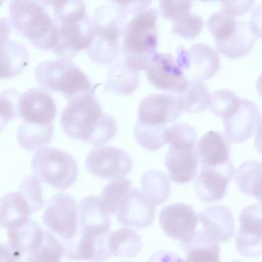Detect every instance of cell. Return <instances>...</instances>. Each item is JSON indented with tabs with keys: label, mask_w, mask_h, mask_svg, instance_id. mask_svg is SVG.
Wrapping results in <instances>:
<instances>
[{
	"label": "cell",
	"mask_w": 262,
	"mask_h": 262,
	"mask_svg": "<svg viewBox=\"0 0 262 262\" xmlns=\"http://www.w3.org/2000/svg\"><path fill=\"white\" fill-rule=\"evenodd\" d=\"M230 262H243V261H239V260H233V261H230Z\"/></svg>",
	"instance_id": "51"
},
{
	"label": "cell",
	"mask_w": 262,
	"mask_h": 262,
	"mask_svg": "<svg viewBox=\"0 0 262 262\" xmlns=\"http://www.w3.org/2000/svg\"><path fill=\"white\" fill-rule=\"evenodd\" d=\"M131 190L129 179L121 178L107 183L102 189L99 200L101 206L107 215L116 214L120 205Z\"/></svg>",
	"instance_id": "34"
},
{
	"label": "cell",
	"mask_w": 262,
	"mask_h": 262,
	"mask_svg": "<svg viewBox=\"0 0 262 262\" xmlns=\"http://www.w3.org/2000/svg\"><path fill=\"white\" fill-rule=\"evenodd\" d=\"M60 125L69 137L95 147L103 145L117 133L116 119L101 110L94 91L68 100L60 115Z\"/></svg>",
	"instance_id": "1"
},
{
	"label": "cell",
	"mask_w": 262,
	"mask_h": 262,
	"mask_svg": "<svg viewBox=\"0 0 262 262\" xmlns=\"http://www.w3.org/2000/svg\"><path fill=\"white\" fill-rule=\"evenodd\" d=\"M256 90H257V93L262 97V73H261V75L259 76V78L257 80Z\"/></svg>",
	"instance_id": "49"
},
{
	"label": "cell",
	"mask_w": 262,
	"mask_h": 262,
	"mask_svg": "<svg viewBox=\"0 0 262 262\" xmlns=\"http://www.w3.org/2000/svg\"><path fill=\"white\" fill-rule=\"evenodd\" d=\"M175 60L188 81L208 80L220 68V59L217 52L204 43L193 44L187 49L179 47L176 51Z\"/></svg>",
	"instance_id": "10"
},
{
	"label": "cell",
	"mask_w": 262,
	"mask_h": 262,
	"mask_svg": "<svg viewBox=\"0 0 262 262\" xmlns=\"http://www.w3.org/2000/svg\"><path fill=\"white\" fill-rule=\"evenodd\" d=\"M156 206L149 202L138 188H131L120 205L116 217L124 225L144 228L149 226L155 219Z\"/></svg>",
	"instance_id": "18"
},
{
	"label": "cell",
	"mask_w": 262,
	"mask_h": 262,
	"mask_svg": "<svg viewBox=\"0 0 262 262\" xmlns=\"http://www.w3.org/2000/svg\"><path fill=\"white\" fill-rule=\"evenodd\" d=\"M43 4L50 5L53 9L57 42L51 51L56 56L71 60L77 53L90 47L94 28L83 1H53Z\"/></svg>",
	"instance_id": "2"
},
{
	"label": "cell",
	"mask_w": 262,
	"mask_h": 262,
	"mask_svg": "<svg viewBox=\"0 0 262 262\" xmlns=\"http://www.w3.org/2000/svg\"><path fill=\"white\" fill-rule=\"evenodd\" d=\"M181 112L178 100L173 94H149L139 103L137 122L149 128L164 131L166 125L178 119Z\"/></svg>",
	"instance_id": "12"
},
{
	"label": "cell",
	"mask_w": 262,
	"mask_h": 262,
	"mask_svg": "<svg viewBox=\"0 0 262 262\" xmlns=\"http://www.w3.org/2000/svg\"><path fill=\"white\" fill-rule=\"evenodd\" d=\"M198 221L199 218L194 209L183 203L165 206L161 210L159 217L162 230L169 237L178 241L182 248L187 246L193 238Z\"/></svg>",
	"instance_id": "11"
},
{
	"label": "cell",
	"mask_w": 262,
	"mask_h": 262,
	"mask_svg": "<svg viewBox=\"0 0 262 262\" xmlns=\"http://www.w3.org/2000/svg\"><path fill=\"white\" fill-rule=\"evenodd\" d=\"M233 173L234 167L231 160L220 166L202 167L194 183V191L199 200L204 203L222 200Z\"/></svg>",
	"instance_id": "17"
},
{
	"label": "cell",
	"mask_w": 262,
	"mask_h": 262,
	"mask_svg": "<svg viewBox=\"0 0 262 262\" xmlns=\"http://www.w3.org/2000/svg\"><path fill=\"white\" fill-rule=\"evenodd\" d=\"M138 83V72L129 69L123 60H120L108 70L105 89L118 95H129L137 89Z\"/></svg>",
	"instance_id": "27"
},
{
	"label": "cell",
	"mask_w": 262,
	"mask_h": 262,
	"mask_svg": "<svg viewBox=\"0 0 262 262\" xmlns=\"http://www.w3.org/2000/svg\"><path fill=\"white\" fill-rule=\"evenodd\" d=\"M18 190L27 198L33 206L35 212L39 211L44 206L43 191L40 180L35 175L27 176L20 183Z\"/></svg>",
	"instance_id": "42"
},
{
	"label": "cell",
	"mask_w": 262,
	"mask_h": 262,
	"mask_svg": "<svg viewBox=\"0 0 262 262\" xmlns=\"http://www.w3.org/2000/svg\"><path fill=\"white\" fill-rule=\"evenodd\" d=\"M184 262H220L219 243L210 239L202 230H196L191 242L185 246Z\"/></svg>",
	"instance_id": "28"
},
{
	"label": "cell",
	"mask_w": 262,
	"mask_h": 262,
	"mask_svg": "<svg viewBox=\"0 0 262 262\" xmlns=\"http://www.w3.org/2000/svg\"><path fill=\"white\" fill-rule=\"evenodd\" d=\"M124 262H125V261H124Z\"/></svg>",
	"instance_id": "53"
},
{
	"label": "cell",
	"mask_w": 262,
	"mask_h": 262,
	"mask_svg": "<svg viewBox=\"0 0 262 262\" xmlns=\"http://www.w3.org/2000/svg\"><path fill=\"white\" fill-rule=\"evenodd\" d=\"M258 115V107L253 101L241 99V103L235 113L224 119L223 122L227 141L239 143L249 139L254 133Z\"/></svg>",
	"instance_id": "19"
},
{
	"label": "cell",
	"mask_w": 262,
	"mask_h": 262,
	"mask_svg": "<svg viewBox=\"0 0 262 262\" xmlns=\"http://www.w3.org/2000/svg\"><path fill=\"white\" fill-rule=\"evenodd\" d=\"M162 133L163 131L149 128L138 122H136L134 127V137L137 143L147 150H157L165 144Z\"/></svg>",
	"instance_id": "41"
},
{
	"label": "cell",
	"mask_w": 262,
	"mask_h": 262,
	"mask_svg": "<svg viewBox=\"0 0 262 262\" xmlns=\"http://www.w3.org/2000/svg\"><path fill=\"white\" fill-rule=\"evenodd\" d=\"M141 248V238L132 228H119L108 236V249L112 255L132 258L140 253Z\"/></svg>",
	"instance_id": "29"
},
{
	"label": "cell",
	"mask_w": 262,
	"mask_h": 262,
	"mask_svg": "<svg viewBox=\"0 0 262 262\" xmlns=\"http://www.w3.org/2000/svg\"><path fill=\"white\" fill-rule=\"evenodd\" d=\"M236 23L237 20L234 16L227 14L223 10H219L211 14L207 26L214 37V42H218L228 38L235 31Z\"/></svg>",
	"instance_id": "38"
},
{
	"label": "cell",
	"mask_w": 262,
	"mask_h": 262,
	"mask_svg": "<svg viewBox=\"0 0 262 262\" xmlns=\"http://www.w3.org/2000/svg\"><path fill=\"white\" fill-rule=\"evenodd\" d=\"M165 166L169 178L176 183H188L198 172V155L195 149L171 148L165 157Z\"/></svg>",
	"instance_id": "22"
},
{
	"label": "cell",
	"mask_w": 262,
	"mask_h": 262,
	"mask_svg": "<svg viewBox=\"0 0 262 262\" xmlns=\"http://www.w3.org/2000/svg\"><path fill=\"white\" fill-rule=\"evenodd\" d=\"M17 115L24 123L47 126L52 124L57 108L52 95L42 88L34 87L21 93L17 101Z\"/></svg>",
	"instance_id": "14"
},
{
	"label": "cell",
	"mask_w": 262,
	"mask_h": 262,
	"mask_svg": "<svg viewBox=\"0 0 262 262\" xmlns=\"http://www.w3.org/2000/svg\"><path fill=\"white\" fill-rule=\"evenodd\" d=\"M162 138L171 148L195 149L196 131L188 124L180 123L165 128L162 133Z\"/></svg>",
	"instance_id": "35"
},
{
	"label": "cell",
	"mask_w": 262,
	"mask_h": 262,
	"mask_svg": "<svg viewBox=\"0 0 262 262\" xmlns=\"http://www.w3.org/2000/svg\"><path fill=\"white\" fill-rule=\"evenodd\" d=\"M19 93L15 89H6L0 92V132L9 121L17 117V101Z\"/></svg>",
	"instance_id": "40"
},
{
	"label": "cell",
	"mask_w": 262,
	"mask_h": 262,
	"mask_svg": "<svg viewBox=\"0 0 262 262\" xmlns=\"http://www.w3.org/2000/svg\"><path fill=\"white\" fill-rule=\"evenodd\" d=\"M132 165L133 160L127 151L107 145L92 148L85 160V167L91 174L107 180L124 178Z\"/></svg>",
	"instance_id": "9"
},
{
	"label": "cell",
	"mask_w": 262,
	"mask_h": 262,
	"mask_svg": "<svg viewBox=\"0 0 262 262\" xmlns=\"http://www.w3.org/2000/svg\"><path fill=\"white\" fill-rule=\"evenodd\" d=\"M1 4H2V2H0V5H1Z\"/></svg>",
	"instance_id": "52"
},
{
	"label": "cell",
	"mask_w": 262,
	"mask_h": 262,
	"mask_svg": "<svg viewBox=\"0 0 262 262\" xmlns=\"http://www.w3.org/2000/svg\"><path fill=\"white\" fill-rule=\"evenodd\" d=\"M35 210L19 191L6 193L0 201V226L11 229L24 224Z\"/></svg>",
	"instance_id": "24"
},
{
	"label": "cell",
	"mask_w": 262,
	"mask_h": 262,
	"mask_svg": "<svg viewBox=\"0 0 262 262\" xmlns=\"http://www.w3.org/2000/svg\"><path fill=\"white\" fill-rule=\"evenodd\" d=\"M148 262H184V260L173 252L158 251L149 257Z\"/></svg>",
	"instance_id": "47"
},
{
	"label": "cell",
	"mask_w": 262,
	"mask_h": 262,
	"mask_svg": "<svg viewBox=\"0 0 262 262\" xmlns=\"http://www.w3.org/2000/svg\"><path fill=\"white\" fill-rule=\"evenodd\" d=\"M235 182L242 192L256 198L262 186V162L250 160L243 163L235 171Z\"/></svg>",
	"instance_id": "33"
},
{
	"label": "cell",
	"mask_w": 262,
	"mask_h": 262,
	"mask_svg": "<svg viewBox=\"0 0 262 262\" xmlns=\"http://www.w3.org/2000/svg\"><path fill=\"white\" fill-rule=\"evenodd\" d=\"M255 44L249 24L245 20H237L235 31L226 39L215 42V48L229 58H238L251 51Z\"/></svg>",
	"instance_id": "26"
},
{
	"label": "cell",
	"mask_w": 262,
	"mask_h": 262,
	"mask_svg": "<svg viewBox=\"0 0 262 262\" xmlns=\"http://www.w3.org/2000/svg\"><path fill=\"white\" fill-rule=\"evenodd\" d=\"M254 1H222V10L231 16L246 13L254 5Z\"/></svg>",
	"instance_id": "44"
},
{
	"label": "cell",
	"mask_w": 262,
	"mask_h": 262,
	"mask_svg": "<svg viewBox=\"0 0 262 262\" xmlns=\"http://www.w3.org/2000/svg\"><path fill=\"white\" fill-rule=\"evenodd\" d=\"M23 256L9 243H0V262H21Z\"/></svg>",
	"instance_id": "46"
},
{
	"label": "cell",
	"mask_w": 262,
	"mask_h": 262,
	"mask_svg": "<svg viewBox=\"0 0 262 262\" xmlns=\"http://www.w3.org/2000/svg\"><path fill=\"white\" fill-rule=\"evenodd\" d=\"M34 175L56 189L70 188L78 178V165L72 155L61 149L44 147L36 151L31 162Z\"/></svg>",
	"instance_id": "7"
},
{
	"label": "cell",
	"mask_w": 262,
	"mask_h": 262,
	"mask_svg": "<svg viewBox=\"0 0 262 262\" xmlns=\"http://www.w3.org/2000/svg\"><path fill=\"white\" fill-rule=\"evenodd\" d=\"M235 248L244 258L254 259L262 254V204H253L242 210Z\"/></svg>",
	"instance_id": "13"
},
{
	"label": "cell",
	"mask_w": 262,
	"mask_h": 262,
	"mask_svg": "<svg viewBox=\"0 0 262 262\" xmlns=\"http://www.w3.org/2000/svg\"><path fill=\"white\" fill-rule=\"evenodd\" d=\"M40 88L61 93L68 100L83 93L94 91L87 75L71 60L64 58L44 60L35 70Z\"/></svg>",
	"instance_id": "6"
},
{
	"label": "cell",
	"mask_w": 262,
	"mask_h": 262,
	"mask_svg": "<svg viewBox=\"0 0 262 262\" xmlns=\"http://www.w3.org/2000/svg\"><path fill=\"white\" fill-rule=\"evenodd\" d=\"M142 192L155 206L164 204L170 195V178L162 171L149 170L141 177Z\"/></svg>",
	"instance_id": "31"
},
{
	"label": "cell",
	"mask_w": 262,
	"mask_h": 262,
	"mask_svg": "<svg viewBox=\"0 0 262 262\" xmlns=\"http://www.w3.org/2000/svg\"><path fill=\"white\" fill-rule=\"evenodd\" d=\"M146 77L154 87L178 94L187 88L189 82L169 53H157L152 57L146 68Z\"/></svg>",
	"instance_id": "15"
},
{
	"label": "cell",
	"mask_w": 262,
	"mask_h": 262,
	"mask_svg": "<svg viewBox=\"0 0 262 262\" xmlns=\"http://www.w3.org/2000/svg\"><path fill=\"white\" fill-rule=\"evenodd\" d=\"M158 12L146 7L132 14L123 31L122 51L125 64L133 71L146 70L158 46Z\"/></svg>",
	"instance_id": "3"
},
{
	"label": "cell",
	"mask_w": 262,
	"mask_h": 262,
	"mask_svg": "<svg viewBox=\"0 0 262 262\" xmlns=\"http://www.w3.org/2000/svg\"><path fill=\"white\" fill-rule=\"evenodd\" d=\"M43 223L62 242L67 244L78 233V205L69 193L59 192L52 195L43 213Z\"/></svg>",
	"instance_id": "8"
},
{
	"label": "cell",
	"mask_w": 262,
	"mask_h": 262,
	"mask_svg": "<svg viewBox=\"0 0 262 262\" xmlns=\"http://www.w3.org/2000/svg\"><path fill=\"white\" fill-rule=\"evenodd\" d=\"M64 255L62 243L51 232L45 230L41 247L27 257V262H60Z\"/></svg>",
	"instance_id": "36"
},
{
	"label": "cell",
	"mask_w": 262,
	"mask_h": 262,
	"mask_svg": "<svg viewBox=\"0 0 262 262\" xmlns=\"http://www.w3.org/2000/svg\"><path fill=\"white\" fill-rule=\"evenodd\" d=\"M202 231L212 241L221 243L229 241L234 233V219L228 207L211 206L199 215Z\"/></svg>",
	"instance_id": "20"
},
{
	"label": "cell",
	"mask_w": 262,
	"mask_h": 262,
	"mask_svg": "<svg viewBox=\"0 0 262 262\" xmlns=\"http://www.w3.org/2000/svg\"><path fill=\"white\" fill-rule=\"evenodd\" d=\"M241 103L239 97L230 90L221 89L211 95L210 110L218 117L226 119L235 113Z\"/></svg>",
	"instance_id": "37"
},
{
	"label": "cell",
	"mask_w": 262,
	"mask_h": 262,
	"mask_svg": "<svg viewBox=\"0 0 262 262\" xmlns=\"http://www.w3.org/2000/svg\"><path fill=\"white\" fill-rule=\"evenodd\" d=\"M256 199H257V200L262 204V186H261V188H260V190H259V192H258V194H257Z\"/></svg>",
	"instance_id": "50"
},
{
	"label": "cell",
	"mask_w": 262,
	"mask_h": 262,
	"mask_svg": "<svg viewBox=\"0 0 262 262\" xmlns=\"http://www.w3.org/2000/svg\"><path fill=\"white\" fill-rule=\"evenodd\" d=\"M190 1H183V0H163L159 3V10L160 14L169 20H176L183 14L187 13L191 7Z\"/></svg>",
	"instance_id": "43"
},
{
	"label": "cell",
	"mask_w": 262,
	"mask_h": 262,
	"mask_svg": "<svg viewBox=\"0 0 262 262\" xmlns=\"http://www.w3.org/2000/svg\"><path fill=\"white\" fill-rule=\"evenodd\" d=\"M249 27L253 35L262 39V4L255 7L252 11Z\"/></svg>",
	"instance_id": "45"
},
{
	"label": "cell",
	"mask_w": 262,
	"mask_h": 262,
	"mask_svg": "<svg viewBox=\"0 0 262 262\" xmlns=\"http://www.w3.org/2000/svg\"><path fill=\"white\" fill-rule=\"evenodd\" d=\"M195 151L202 167L220 166L230 160V144L218 131H209L204 134L196 144Z\"/></svg>",
	"instance_id": "23"
},
{
	"label": "cell",
	"mask_w": 262,
	"mask_h": 262,
	"mask_svg": "<svg viewBox=\"0 0 262 262\" xmlns=\"http://www.w3.org/2000/svg\"><path fill=\"white\" fill-rule=\"evenodd\" d=\"M181 111L199 113L210 106L211 95L207 85L203 81L189 80L187 88L177 97Z\"/></svg>",
	"instance_id": "30"
},
{
	"label": "cell",
	"mask_w": 262,
	"mask_h": 262,
	"mask_svg": "<svg viewBox=\"0 0 262 262\" xmlns=\"http://www.w3.org/2000/svg\"><path fill=\"white\" fill-rule=\"evenodd\" d=\"M255 147L262 155V114L258 117L256 134H255Z\"/></svg>",
	"instance_id": "48"
},
{
	"label": "cell",
	"mask_w": 262,
	"mask_h": 262,
	"mask_svg": "<svg viewBox=\"0 0 262 262\" xmlns=\"http://www.w3.org/2000/svg\"><path fill=\"white\" fill-rule=\"evenodd\" d=\"M111 220L103 210L99 196L87 195L78 204V232L108 234Z\"/></svg>",
	"instance_id": "21"
},
{
	"label": "cell",
	"mask_w": 262,
	"mask_h": 262,
	"mask_svg": "<svg viewBox=\"0 0 262 262\" xmlns=\"http://www.w3.org/2000/svg\"><path fill=\"white\" fill-rule=\"evenodd\" d=\"M44 235L45 230L41 225L31 219L7 231L9 245L21 256L38 250L44 241Z\"/></svg>",
	"instance_id": "25"
},
{
	"label": "cell",
	"mask_w": 262,
	"mask_h": 262,
	"mask_svg": "<svg viewBox=\"0 0 262 262\" xmlns=\"http://www.w3.org/2000/svg\"><path fill=\"white\" fill-rule=\"evenodd\" d=\"M11 24L7 17L0 18V79L20 74L29 64L30 55L26 46L10 39Z\"/></svg>",
	"instance_id": "16"
},
{
	"label": "cell",
	"mask_w": 262,
	"mask_h": 262,
	"mask_svg": "<svg viewBox=\"0 0 262 262\" xmlns=\"http://www.w3.org/2000/svg\"><path fill=\"white\" fill-rule=\"evenodd\" d=\"M11 27L25 39L43 50H52L57 42V26L42 2L11 1Z\"/></svg>",
	"instance_id": "4"
},
{
	"label": "cell",
	"mask_w": 262,
	"mask_h": 262,
	"mask_svg": "<svg viewBox=\"0 0 262 262\" xmlns=\"http://www.w3.org/2000/svg\"><path fill=\"white\" fill-rule=\"evenodd\" d=\"M92 21L94 38L87 54L96 63H111L118 57L127 17L119 3L112 2L96 8Z\"/></svg>",
	"instance_id": "5"
},
{
	"label": "cell",
	"mask_w": 262,
	"mask_h": 262,
	"mask_svg": "<svg viewBox=\"0 0 262 262\" xmlns=\"http://www.w3.org/2000/svg\"><path fill=\"white\" fill-rule=\"evenodd\" d=\"M53 135V124L47 126L24 123L17 130V141L27 150H39L47 147Z\"/></svg>",
	"instance_id": "32"
},
{
	"label": "cell",
	"mask_w": 262,
	"mask_h": 262,
	"mask_svg": "<svg viewBox=\"0 0 262 262\" xmlns=\"http://www.w3.org/2000/svg\"><path fill=\"white\" fill-rule=\"evenodd\" d=\"M203 18L194 13H185L177 18L172 25V33L184 39H194L203 30Z\"/></svg>",
	"instance_id": "39"
}]
</instances>
